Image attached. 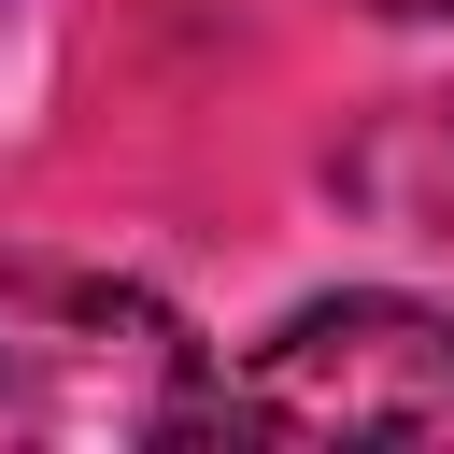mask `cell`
<instances>
[{
  "instance_id": "cell-1",
  "label": "cell",
  "mask_w": 454,
  "mask_h": 454,
  "mask_svg": "<svg viewBox=\"0 0 454 454\" xmlns=\"http://www.w3.org/2000/svg\"><path fill=\"white\" fill-rule=\"evenodd\" d=\"M213 355L199 326L156 298V284H114V270H0V454L14 440H57V454H99V440H199L213 426Z\"/></svg>"
},
{
  "instance_id": "cell-2",
  "label": "cell",
  "mask_w": 454,
  "mask_h": 454,
  "mask_svg": "<svg viewBox=\"0 0 454 454\" xmlns=\"http://www.w3.org/2000/svg\"><path fill=\"white\" fill-rule=\"evenodd\" d=\"M213 426H255V440H454V312L397 298V284L298 298L213 383Z\"/></svg>"
},
{
  "instance_id": "cell-3",
  "label": "cell",
  "mask_w": 454,
  "mask_h": 454,
  "mask_svg": "<svg viewBox=\"0 0 454 454\" xmlns=\"http://www.w3.org/2000/svg\"><path fill=\"white\" fill-rule=\"evenodd\" d=\"M440 213H454V99H440Z\"/></svg>"
},
{
  "instance_id": "cell-4",
  "label": "cell",
  "mask_w": 454,
  "mask_h": 454,
  "mask_svg": "<svg viewBox=\"0 0 454 454\" xmlns=\"http://www.w3.org/2000/svg\"><path fill=\"white\" fill-rule=\"evenodd\" d=\"M369 14H454V0H369Z\"/></svg>"
}]
</instances>
